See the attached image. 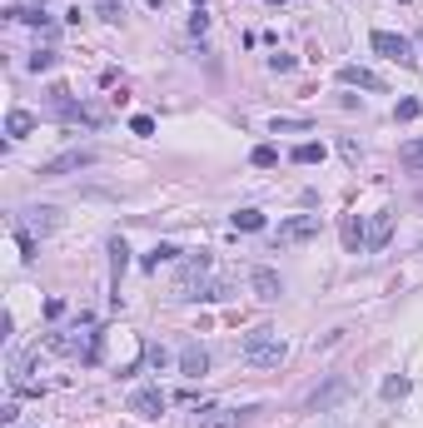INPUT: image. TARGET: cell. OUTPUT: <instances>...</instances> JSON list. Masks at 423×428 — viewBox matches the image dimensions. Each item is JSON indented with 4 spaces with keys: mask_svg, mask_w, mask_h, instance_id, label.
<instances>
[{
    "mask_svg": "<svg viewBox=\"0 0 423 428\" xmlns=\"http://www.w3.org/2000/svg\"><path fill=\"white\" fill-rule=\"evenodd\" d=\"M239 359H244L249 368H279V363L289 359V344H284L274 329H254V334H244Z\"/></svg>",
    "mask_w": 423,
    "mask_h": 428,
    "instance_id": "obj_1",
    "label": "cell"
},
{
    "mask_svg": "<svg viewBox=\"0 0 423 428\" xmlns=\"http://www.w3.org/2000/svg\"><path fill=\"white\" fill-rule=\"evenodd\" d=\"M175 299H209V254H184L180 259Z\"/></svg>",
    "mask_w": 423,
    "mask_h": 428,
    "instance_id": "obj_2",
    "label": "cell"
},
{
    "mask_svg": "<svg viewBox=\"0 0 423 428\" xmlns=\"http://www.w3.org/2000/svg\"><path fill=\"white\" fill-rule=\"evenodd\" d=\"M45 110H50V115H60V120H70V125H100V115H95V110H85V105H75V95H70L65 85L50 90Z\"/></svg>",
    "mask_w": 423,
    "mask_h": 428,
    "instance_id": "obj_3",
    "label": "cell"
},
{
    "mask_svg": "<svg viewBox=\"0 0 423 428\" xmlns=\"http://www.w3.org/2000/svg\"><path fill=\"white\" fill-rule=\"evenodd\" d=\"M95 149H65V154H55V159H45L40 165V180H60V175H75V170H90L95 165Z\"/></svg>",
    "mask_w": 423,
    "mask_h": 428,
    "instance_id": "obj_4",
    "label": "cell"
},
{
    "mask_svg": "<svg viewBox=\"0 0 423 428\" xmlns=\"http://www.w3.org/2000/svg\"><path fill=\"white\" fill-rule=\"evenodd\" d=\"M314 234H319V214H294V220H284L274 229V244H304Z\"/></svg>",
    "mask_w": 423,
    "mask_h": 428,
    "instance_id": "obj_5",
    "label": "cell"
},
{
    "mask_svg": "<svg viewBox=\"0 0 423 428\" xmlns=\"http://www.w3.org/2000/svg\"><path fill=\"white\" fill-rule=\"evenodd\" d=\"M374 50H379V55H389V60H398V65H418L413 40H403V35H394V30H374Z\"/></svg>",
    "mask_w": 423,
    "mask_h": 428,
    "instance_id": "obj_6",
    "label": "cell"
},
{
    "mask_svg": "<svg viewBox=\"0 0 423 428\" xmlns=\"http://www.w3.org/2000/svg\"><path fill=\"white\" fill-rule=\"evenodd\" d=\"M339 399H349V379H329L324 389H314V394L304 399V408H309V413H324V408H334Z\"/></svg>",
    "mask_w": 423,
    "mask_h": 428,
    "instance_id": "obj_7",
    "label": "cell"
},
{
    "mask_svg": "<svg viewBox=\"0 0 423 428\" xmlns=\"http://www.w3.org/2000/svg\"><path fill=\"white\" fill-rule=\"evenodd\" d=\"M165 403H170V399H165L160 389H135V394H130V413H135V418H160Z\"/></svg>",
    "mask_w": 423,
    "mask_h": 428,
    "instance_id": "obj_8",
    "label": "cell"
},
{
    "mask_svg": "<svg viewBox=\"0 0 423 428\" xmlns=\"http://www.w3.org/2000/svg\"><path fill=\"white\" fill-rule=\"evenodd\" d=\"M339 239H344V249H349V254H363V249H368V225L358 220V214H344Z\"/></svg>",
    "mask_w": 423,
    "mask_h": 428,
    "instance_id": "obj_9",
    "label": "cell"
},
{
    "mask_svg": "<svg viewBox=\"0 0 423 428\" xmlns=\"http://www.w3.org/2000/svg\"><path fill=\"white\" fill-rule=\"evenodd\" d=\"M339 80H344V85H358V90H374V95H384V90H389L374 70H363V65H339Z\"/></svg>",
    "mask_w": 423,
    "mask_h": 428,
    "instance_id": "obj_10",
    "label": "cell"
},
{
    "mask_svg": "<svg viewBox=\"0 0 423 428\" xmlns=\"http://www.w3.org/2000/svg\"><path fill=\"white\" fill-rule=\"evenodd\" d=\"M55 225H60V209H50V204H40V209H30V220H20L15 229H25V234H30V229L50 234V229H55Z\"/></svg>",
    "mask_w": 423,
    "mask_h": 428,
    "instance_id": "obj_11",
    "label": "cell"
},
{
    "mask_svg": "<svg viewBox=\"0 0 423 428\" xmlns=\"http://www.w3.org/2000/svg\"><path fill=\"white\" fill-rule=\"evenodd\" d=\"M180 373H184V379H199V373H209V354H204L199 344H184V354H180Z\"/></svg>",
    "mask_w": 423,
    "mask_h": 428,
    "instance_id": "obj_12",
    "label": "cell"
},
{
    "mask_svg": "<svg viewBox=\"0 0 423 428\" xmlns=\"http://www.w3.org/2000/svg\"><path fill=\"white\" fill-rule=\"evenodd\" d=\"M244 413H249V408H244ZM244 413H239V408H204L199 428H239V423H244Z\"/></svg>",
    "mask_w": 423,
    "mask_h": 428,
    "instance_id": "obj_13",
    "label": "cell"
},
{
    "mask_svg": "<svg viewBox=\"0 0 423 428\" xmlns=\"http://www.w3.org/2000/svg\"><path fill=\"white\" fill-rule=\"evenodd\" d=\"M249 284H254V294H259V299H279V294H284V284H279V274H274V269H254V274H249Z\"/></svg>",
    "mask_w": 423,
    "mask_h": 428,
    "instance_id": "obj_14",
    "label": "cell"
},
{
    "mask_svg": "<svg viewBox=\"0 0 423 428\" xmlns=\"http://www.w3.org/2000/svg\"><path fill=\"white\" fill-rule=\"evenodd\" d=\"M389 234H394V214L384 209V214H374V220H368V249H384Z\"/></svg>",
    "mask_w": 423,
    "mask_h": 428,
    "instance_id": "obj_15",
    "label": "cell"
},
{
    "mask_svg": "<svg viewBox=\"0 0 423 428\" xmlns=\"http://www.w3.org/2000/svg\"><path fill=\"white\" fill-rule=\"evenodd\" d=\"M30 130H35V115H30V110H11V115H6V135H11V140H25Z\"/></svg>",
    "mask_w": 423,
    "mask_h": 428,
    "instance_id": "obj_16",
    "label": "cell"
},
{
    "mask_svg": "<svg viewBox=\"0 0 423 428\" xmlns=\"http://www.w3.org/2000/svg\"><path fill=\"white\" fill-rule=\"evenodd\" d=\"M294 165H319V159H324V145H314V140H304V145H294Z\"/></svg>",
    "mask_w": 423,
    "mask_h": 428,
    "instance_id": "obj_17",
    "label": "cell"
},
{
    "mask_svg": "<svg viewBox=\"0 0 423 428\" xmlns=\"http://www.w3.org/2000/svg\"><path fill=\"white\" fill-rule=\"evenodd\" d=\"M6 15H11V20H20V25H40V30L50 25V15H45V11H25V6H11Z\"/></svg>",
    "mask_w": 423,
    "mask_h": 428,
    "instance_id": "obj_18",
    "label": "cell"
},
{
    "mask_svg": "<svg viewBox=\"0 0 423 428\" xmlns=\"http://www.w3.org/2000/svg\"><path fill=\"white\" fill-rule=\"evenodd\" d=\"M125 264H130V249H125V239H110V269H115V284H120V274H125Z\"/></svg>",
    "mask_w": 423,
    "mask_h": 428,
    "instance_id": "obj_19",
    "label": "cell"
},
{
    "mask_svg": "<svg viewBox=\"0 0 423 428\" xmlns=\"http://www.w3.org/2000/svg\"><path fill=\"white\" fill-rule=\"evenodd\" d=\"M175 254H180V249H175V244H154V249H149V254H145V269H160V264H170V259H175Z\"/></svg>",
    "mask_w": 423,
    "mask_h": 428,
    "instance_id": "obj_20",
    "label": "cell"
},
{
    "mask_svg": "<svg viewBox=\"0 0 423 428\" xmlns=\"http://www.w3.org/2000/svg\"><path fill=\"white\" fill-rule=\"evenodd\" d=\"M398 159H403V170H423V140H408Z\"/></svg>",
    "mask_w": 423,
    "mask_h": 428,
    "instance_id": "obj_21",
    "label": "cell"
},
{
    "mask_svg": "<svg viewBox=\"0 0 423 428\" xmlns=\"http://www.w3.org/2000/svg\"><path fill=\"white\" fill-rule=\"evenodd\" d=\"M234 229H249V234L264 229V214H259V209H239V214H234Z\"/></svg>",
    "mask_w": 423,
    "mask_h": 428,
    "instance_id": "obj_22",
    "label": "cell"
},
{
    "mask_svg": "<svg viewBox=\"0 0 423 428\" xmlns=\"http://www.w3.org/2000/svg\"><path fill=\"white\" fill-rule=\"evenodd\" d=\"M249 159H254L259 170H274V165H279V149H274V145H259V149H254Z\"/></svg>",
    "mask_w": 423,
    "mask_h": 428,
    "instance_id": "obj_23",
    "label": "cell"
},
{
    "mask_svg": "<svg viewBox=\"0 0 423 428\" xmlns=\"http://www.w3.org/2000/svg\"><path fill=\"white\" fill-rule=\"evenodd\" d=\"M403 394H408V379H403V373H394V379H384V399H389V403H398Z\"/></svg>",
    "mask_w": 423,
    "mask_h": 428,
    "instance_id": "obj_24",
    "label": "cell"
},
{
    "mask_svg": "<svg viewBox=\"0 0 423 428\" xmlns=\"http://www.w3.org/2000/svg\"><path fill=\"white\" fill-rule=\"evenodd\" d=\"M100 6V20H120L125 15V0H95Z\"/></svg>",
    "mask_w": 423,
    "mask_h": 428,
    "instance_id": "obj_25",
    "label": "cell"
},
{
    "mask_svg": "<svg viewBox=\"0 0 423 428\" xmlns=\"http://www.w3.org/2000/svg\"><path fill=\"white\" fill-rule=\"evenodd\" d=\"M269 130H274V135H304V130H309V120H274Z\"/></svg>",
    "mask_w": 423,
    "mask_h": 428,
    "instance_id": "obj_26",
    "label": "cell"
},
{
    "mask_svg": "<svg viewBox=\"0 0 423 428\" xmlns=\"http://www.w3.org/2000/svg\"><path fill=\"white\" fill-rule=\"evenodd\" d=\"M50 65H55V50H35V55H30V70H35V75L50 70Z\"/></svg>",
    "mask_w": 423,
    "mask_h": 428,
    "instance_id": "obj_27",
    "label": "cell"
},
{
    "mask_svg": "<svg viewBox=\"0 0 423 428\" xmlns=\"http://www.w3.org/2000/svg\"><path fill=\"white\" fill-rule=\"evenodd\" d=\"M418 110H423L418 100H398V110H394V115H398V120H418Z\"/></svg>",
    "mask_w": 423,
    "mask_h": 428,
    "instance_id": "obj_28",
    "label": "cell"
},
{
    "mask_svg": "<svg viewBox=\"0 0 423 428\" xmlns=\"http://www.w3.org/2000/svg\"><path fill=\"white\" fill-rule=\"evenodd\" d=\"M130 130H135V135H154V120H149V115H135Z\"/></svg>",
    "mask_w": 423,
    "mask_h": 428,
    "instance_id": "obj_29",
    "label": "cell"
},
{
    "mask_svg": "<svg viewBox=\"0 0 423 428\" xmlns=\"http://www.w3.org/2000/svg\"><path fill=\"white\" fill-rule=\"evenodd\" d=\"M145 354H149V363H154V368H165V363H170V354H165V349H160V344H149V349H145Z\"/></svg>",
    "mask_w": 423,
    "mask_h": 428,
    "instance_id": "obj_30",
    "label": "cell"
},
{
    "mask_svg": "<svg viewBox=\"0 0 423 428\" xmlns=\"http://www.w3.org/2000/svg\"><path fill=\"white\" fill-rule=\"evenodd\" d=\"M189 30H194V35H204V30H209V15H204V11H194V15H189Z\"/></svg>",
    "mask_w": 423,
    "mask_h": 428,
    "instance_id": "obj_31",
    "label": "cell"
},
{
    "mask_svg": "<svg viewBox=\"0 0 423 428\" xmlns=\"http://www.w3.org/2000/svg\"><path fill=\"white\" fill-rule=\"evenodd\" d=\"M269 70H294V55H269Z\"/></svg>",
    "mask_w": 423,
    "mask_h": 428,
    "instance_id": "obj_32",
    "label": "cell"
},
{
    "mask_svg": "<svg viewBox=\"0 0 423 428\" xmlns=\"http://www.w3.org/2000/svg\"><path fill=\"white\" fill-rule=\"evenodd\" d=\"M269 6H284V0H269Z\"/></svg>",
    "mask_w": 423,
    "mask_h": 428,
    "instance_id": "obj_33",
    "label": "cell"
},
{
    "mask_svg": "<svg viewBox=\"0 0 423 428\" xmlns=\"http://www.w3.org/2000/svg\"><path fill=\"white\" fill-rule=\"evenodd\" d=\"M35 6H40V11H45V0H35Z\"/></svg>",
    "mask_w": 423,
    "mask_h": 428,
    "instance_id": "obj_34",
    "label": "cell"
},
{
    "mask_svg": "<svg viewBox=\"0 0 423 428\" xmlns=\"http://www.w3.org/2000/svg\"><path fill=\"white\" fill-rule=\"evenodd\" d=\"M199 6H204V0H194V11H199Z\"/></svg>",
    "mask_w": 423,
    "mask_h": 428,
    "instance_id": "obj_35",
    "label": "cell"
}]
</instances>
